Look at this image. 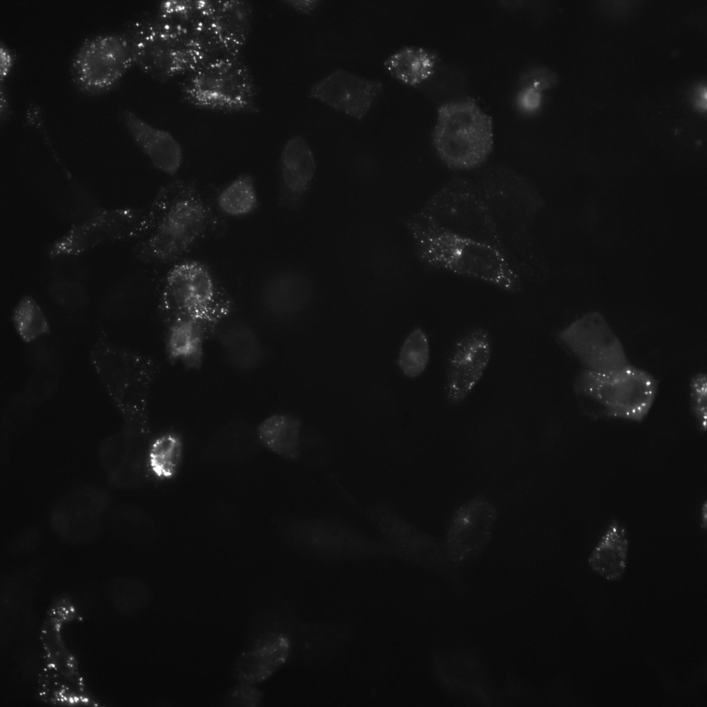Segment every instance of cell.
<instances>
[{
    "label": "cell",
    "mask_w": 707,
    "mask_h": 707,
    "mask_svg": "<svg viewBox=\"0 0 707 707\" xmlns=\"http://www.w3.org/2000/svg\"><path fill=\"white\" fill-rule=\"evenodd\" d=\"M110 504L105 490L95 485L78 487L55 503L50 512V525L68 543H88L100 534Z\"/></svg>",
    "instance_id": "cell-15"
},
{
    "label": "cell",
    "mask_w": 707,
    "mask_h": 707,
    "mask_svg": "<svg viewBox=\"0 0 707 707\" xmlns=\"http://www.w3.org/2000/svg\"><path fill=\"white\" fill-rule=\"evenodd\" d=\"M284 619L278 610L262 611L254 617L246 647L233 668L238 681L262 683L291 657L293 639Z\"/></svg>",
    "instance_id": "cell-11"
},
{
    "label": "cell",
    "mask_w": 707,
    "mask_h": 707,
    "mask_svg": "<svg viewBox=\"0 0 707 707\" xmlns=\"http://www.w3.org/2000/svg\"><path fill=\"white\" fill-rule=\"evenodd\" d=\"M231 298L206 263L184 259L172 265L160 293L159 315L171 359L196 365L204 340L229 315Z\"/></svg>",
    "instance_id": "cell-2"
},
{
    "label": "cell",
    "mask_w": 707,
    "mask_h": 707,
    "mask_svg": "<svg viewBox=\"0 0 707 707\" xmlns=\"http://www.w3.org/2000/svg\"><path fill=\"white\" fill-rule=\"evenodd\" d=\"M12 320L21 338L30 342L50 333V325L46 316L32 297H23L15 306Z\"/></svg>",
    "instance_id": "cell-29"
},
{
    "label": "cell",
    "mask_w": 707,
    "mask_h": 707,
    "mask_svg": "<svg viewBox=\"0 0 707 707\" xmlns=\"http://www.w3.org/2000/svg\"><path fill=\"white\" fill-rule=\"evenodd\" d=\"M706 516H707V513H706V503L705 501L704 503L703 504V506L701 507V509L700 523H701V528H704V529L706 528V525H707V522H706L707 517H706Z\"/></svg>",
    "instance_id": "cell-38"
},
{
    "label": "cell",
    "mask_w": 707,
    "mask_h": 707,
    "mask_svg": "<svg viewBox=\"0 0 707 707\" xmlns=\"http://www.w3.org/2000/svg\"><path fill=\"white\" fill-rule=\"evenodd\" d=\"M120 122L134 143L157 171L171 177L180 170L184 152L168 131L149 124L129 109L120 111Z\"/></svg>",
    "instance_id": "cell-21"
},
{
    "label": "cell",
    "mask_w": 707,
    "mask_h": 707,
    "mask_svg": "<svg viewBox=\"0 0 707 707\" xmlns=\"http://www.w3.org/2000/svg\"><path fill=\"white\" fill-rule=\"evenodd\" d=\"M659 381L648 371L629 364L600 373L583 369L575 377L574 393L597 417L641 422L650 412Z\"/></svg>",
    "instance_id": "cell-9"
},
{
    "label": "cell",
    "mask_w": 707,
    "mask_h": 707,
    "mask_svg": "<svg viewBox=\"0 0 707 707\" xmlns=\"http://www.w3.org/2000/svg\"><path fill=\"white\" fill-rule=\"evenodd\" d=\"M519 104L527 111L536 110L541 101V90L532 86L524 88L518 96Z\"/></svg>",
    "instance_id": "cell-34"
},
{
    "label": "cell",
    "mask_w": 707,
    "mask_h": 707,
    "mask_svg": "<svg viewBox=\"0 0 707 707\" xmlns=\"http://www.w3.org/2000/svg\"><path fill=\"white\" fill-rule=\"evenodd\" d=\"M111 598L116 608L123 612L134 613L144 608L149 601V590L138 580L121 579L111 588Z\"/></svg>",
    "instance_id": "cell-31"
},
{
    "label": "cell",
    "mask_w": 707,
    "mask_h": 707,
    "mask_svg": "<svg viewBox=\"0 0 707 707\" xmlns=\"http://www.w3.org/2000/svg\"><path fill=\"white\" fill-rule=\"evenodd\" d=\"M417 212L444 230L496 247L512 261L505 235L475 181L451 180Z\"/></svg>",
    "instance_id": "cell-8"
},
{
    "label": "cell",
    "mask_w": 707,
    "mask_h": 707,
    "mask_svg": "<svg viewBox=\"0 0 707 707\" xmlns=\"http://www.w3.org/2000/svg\"><path fill=\"white\" fill-rule=\"evenodd\" d=\"M628 551L626 529L618 521L612 520L591 552L588 565L606 580L619 581L626 570Z\"/></svg>",
    "instance_id": "cell-22"
},
{
    "label": "cell",
    "mask_w": 707,
    "mask_h": 707,
    "mask_svg": "<svg viewBox=\"0 0 707 707\" xmlns=\"http://www.w3.org/2000/svg\"><path fill=\"white\" fill-rule=\"evenodd\" d=\"M218 191L193 179L164 184L148 206L147 232L135 245V257L173 265L204 241L224 235L228 221L217 205Z\"/></svg>",
    "instance_id": "cell-1"
},
{
    "label": "cell",
    "mask_w": 707,
    "mask_h": 707,
    "mask_svg": "<svg viewBox=\"0 0 707 707\" xmlns=\"http://www.w3.org/2000/svg\"><path fill=\"white\" fill-rule=\"evenodd\" d=\"M497 517L495 505L482 496L465 501L454 512L443 539L454 565L473 559L486 548Z\"/></svg>",
    "instance_id": "cell-17"
},
{
    "label": "cell",
    "mask_w": 707,
    "mask_h": 707,
    "mask_svg": "<svg viewBox=\"0 0 707 707\" xmlns=\"http://www.w3.org/2000/svg\"><path fill=\"white\" fill-rule=\"evenodd\" d=\"M382 88L379 80L337 68L314 83L309 95L353 118L362 119L369 113Z\"/></svg>",
    "instance_id": "cell-19"
},
{
    "label": "cell",
    "mask_w": 707,
    "mask_h": 707,
    "mask_svg": "<svg viewBox=\"0 0 707 707\" xmlns=\"http://www.w3.org/2000/svg\"><path fill=\"white\" fill-rule=\"evenodd\" d=\"M432 144L440 161L449 169L479 168L494 148L492 119L472 98L446 102L438 108Z\"/></svg>",
    "instance_id": "cell-7"
},
{
    "label": "cell",
    "mask_w": 707,
    "mask_h": 707,
    "mask_svg": "<svg viewBox=\"0 0 707 707\" xmlns=\"http://www.w3.org/2000/svg\"><path fill=\"white\" fill-rule=\"evenodd\" d=\"M151 436L120 430L100 444L99 457L107 479L122 490L142 487L151 479L147 463Z\"/></svg>",
    "instance_id": "cell-18"
},
{
    "label": "cell",
    "mask_w": 707,
    "mask_h": 707,
    "mask_svg": "<svg viewBox=\"0 0 707 707\" xmlns=\"http://www.w3.org/2000/svg\"><path fill=\"white\" fill-rule=\"evenodd\" d=\"M10 113V104L7 95L4 93L3 85L1 84V120L6 119L9 117Z\"/></svg>",
    "instance_id": "cell-37"
},
{
    "label": "cell",
    "mask_w": 707,
    "mask_h": 707,
    "mask_svg": "<svg viewBox=\"0 0 707 707\" xmlns=\"http://www.w3.org/2000/svg\"><path fill=\"white\" fill-rule=\"evenodd\" d=\"M254 17L246 1L197 0L187 28L217 55L242 53Z\"/></svg>",
    "instance_id": "cell-13"
},
{
    "label": "cell",
    "mask_w": 707,
    "mask_h": 707,
    "mask_svg": "<svg viewBox=\"0 0 707 707\" xmlns=\"http://www.w3.org/2000/svg\"><path fill=\"white\" fill-rule=\"evenodd\" d=\"M262 448L288 460H297L301 453V421L287 414H275L257 427Z\"/></svg>",
    "instance_id": "cell-24"
},
{
    "label": "cell",
    "mask_w": 707,
    "mask_h": 707,
    "mask_svg": "<svg viewBox=\"0 0 707 707\" xmlns=\"http://www.w3.org/2000/svg\"><path fill=\"white\" fill-rule=\"evenodd\" d=\"M133 66L131 46L121 30L86 37L70 59L69 74L79 93L93 97L114 88Z\"/></svg>",
    "instance_id": "cell-10"
},
{
    "label": "cell",
    "mask_w": 707,
    "mask_h": 707,
    "mask_svg": "<svg viewBox=\"0 0 707 707\" xmlns=\"http://www.w3.org/2000/svg\"><path fill=\"white\" fill-rule=\"evenodd\" d=\"M316 168L314 153L307 140L300 135L287 139L278 163V206L291 211L300 209L313 186Z\"/></svg>",
    "instance_id": "cell-20"
},
{
    "label": "cell",
    "mask_w": 707,
    "mask_h": 707,
    "mask_svg": "<svg viewBox=\"0 0 707 707\" xmlns=\"http://www.w3.org/2000/svg\"><path fill=\"white\" fill-rule=\"evenodd\" d=\"M430 358L428 337L420 327H416L403 342L398 359L403 374L415 378L426 369Z\"/></svg>",
    "instance_id": "cell-30"
},
{
    "label": "cell",
    "mask_w": 707,
    "mask_h": 707,
    "mask_svg": "<svg viewBox=\"0 0 707 707\" xmlns=\"http://www.w3.org/2000/svg\"><path fill=\"white\" fill-rule=\"evenodd\" d=\"M492 351L490 334L481 327L468 330L454 342L445 373V393L449 404L458 405L469 396L482 378Z\"/></svg>",
    "instance_id": "cell-16"
},
{
    "label": "cell",
    "mask_w": 707,
    "mask_h": 707,
    "mask_svg": "<svg viewBox=\"0 0 707 707\" xmlns=\"http://www.w3.org/2000/svg\"><path fill=\"white\" fill-rule=\"evenodd\" d=\"M122 30L129 39L135 66L162 83L183 78L217 56L191 30L162 20L153 11L133 17Z\"/></svg>",
    "instance_id": "cell-4"
},
{
    "label": "cell",
    "mask_w": 707,
    "mask_h": 707,
    "mask_svg": "<svg viewBox=\"0 0 707 707\" xmlns=\"http://www.w3.org/2000/svg\"><path fill=\"white\" fill-rule=\"evenodd\" d=\"M282 3L285 6L302 14H310L314 12L321 3L318 0H286Z\"/></svg>",
    "instance_id": "cell-36"
},
{
    "label": "cell",
    "mask_w": 707,
    "mask_h": 707,
    "mask_svg": "<svg viewBox=\"0 0 707 707\" xmlns=\"http://www.w3.org/2000/svg\"><path fill=\"white\" fill-rule=\"evenodd\" d=\"M217 205L226 217L240 218L249 215L259 207L255 180L249 173H242L219 188Z\"/></svg>",
    "instance_id": "cell-27"
},
{
    "label": "cell",
    "mask_w": 707,
    "mask_h": 707,
    "mask_svg": "<svg viewBox=\"0 0 707 707\" xmlns=\"http://www.w3.org/2000/svg\"><path fill=\"white\" fill-rule=\"evenodd\" d=\"M263 701V693L255 684L242 681H238L221 700L222 706L231 707H259Z\"/></svg>",
    "instance_id": "cell-33"
},
{
    "label": "cell",
    "mask_w": 707,
    "mask_h": 707,
    "mask_svg": "<svg viewBox=\"0 0 707 707\" xmlns=\"http://www.w3.org/2000/svg\"><path fill=\"white\" fill-rule=\"evenodd\" d=\"M148 223V206L99 211L57 240L50 254L73 256L106 242L139 240L147 232Z\"/></svg>",
    "instance_id": "cell-14"
},
{
    "label": "cell",
    "mask_w": 707,
    "mask_h": 707,
    "mask_svg": "<svg viewBox=\"0 0 707 707\" xmlns=\"http://www.w3.org/2000/svg\"><path fill=\"white\" fill-rule=\"evenodd\" d=\"M556 339L585 370L606 373L630 364L621 342L598 311L578 318L556 332Z\"/></svg>",
    "instance_id": "cell-12"
},
{
    "label": "cell",
    "mask_w": 707,
    "mask_h": 707,
    "mask_svg": "<svg viewBox=\"0 0 707 707\" xmlns=\"http://www.w3.org/2000/svg\"><path fill=\"white\" fill-rule=\"evenodd\" d=\"M180 97L195 109L222 114H254L259 88L243 54L220 55L182 78Z\"/></svg>",
    "instance_id": "cell-6"
},
{
    "label": "cell",
    "mask_w": 707,
    "mask_h": 707,
    "mask_svg": "<svg viewBox=\"0 0 707 707\" xmlns=\"http://www.w3.org/2000/svg\"><path fill=\"white\" fill-rule=\"evenodd\" d=\"M0 55V77L1 82L3 83L4 79L11 72L16 56L13 51L2 41H1Z\"/></svg>",
    "instance_id": "cell-35"
},
{
    "label": "cell",
    "mask_w": 707,
    "mask_h": 707,
    "mask_svg": "<svg viewBox=\"0 0 707 707\" xmlns=\"http://www.w3.org/2000/svg\"><path fill=\"white\" fill-rule=\"evenodd\" d=\"M184 449L183 439L175 432H166L153 438L147 457L152 479L159 481L173 479L181 467Z\"/></svg>",
    "instance_id": "cell-26"
},
{
    "label": "cell",
    "mask_w": 707,
    "mask_h": 707,
    "mask_svg": "<svg viewBox=\"0 0 707 707\" xmlns=\"http://www.w3.org/2000/svg\"><path fill=\"white\" fill-rule=\"evenodd\" d=\"M110 511L108 522L117 534L136 543H144L153 537V519L141 507L124 504Z\"/></svg>",
    "instance_id": "cell-28"
},
{
    "label": "cell",
    "mask_w": 707,
    "mask_h": 707,
    "mask_svg": "<svg viewBox=\"0 0 707 707\" xmlns=\"http://www.w3.org/2000/svg\"><path fill=\"white\" fill-rule=\"evenodd\" d=\"M262 448L256 427L228 426L208 443L205 456L218 461H233L250 457Z\"/></svg>",
    "instance_id": "cell-25"
},
{
    "label": "cell",
    "mask_w": 707,
    "mask_h": 707,
    "mask_svg": "<svg viewBox=\"0 0 707 707\" xmlns=\"http://www.w3.org/2000/svg\"><path fill=\"white\" fill-rule=\"evenodd\" d=\"M438 62V55L434 50L405 46L390 54L384 61V67L399 82L418 86L432 77Z\"/></svg>",
    "instance_id": "cell-23"
},
{
    "label": "cell",
    "mask_w": 707,
    "mask_h": 707,
    "mask_svg": "<svg viewBox=\"0 0 707 707\" xmlns=\"http://www.w3.org/2000/svg\"><path fill=\"white\" fill-rule=\"evenodd\" d=\"M690 408L697 427L701 432L706 429L707 378L706 374H695L690 382Z\"/></svg>",
    "instance_id": "cell-32"
},
{
    "label": "cell",
    "mask_w": 707,
    "mask_h": 707,
    "mask_svg": "<svg viewBox=\"0 0 707 707\" xmlns=\"http://www.w3.org/2000/svg\"><path fill=\"white\" fill-rule=\"evenodd\" d=\"M90 360L122 420V429L151 434L148 403L157 364L142 354L115 345L99 331Z\"/></svg>",
    "instance_id": "cell-5"
},
{
    "label": "cell",
    "mask_w": 707,
    "mask_h": 707,
    "mask_svg": "<svg viewBox=\"0 0 707 707\" xmlns=\"http://www.w3.org/2000/svg\"><path fill=\"white\" fill-rule=\"evenodd\" d=\"M403 223L424 267L485 282L511 293L522 289L516 267L496 247L444 230L418 212L403 218Z\"/></svg>",
    "instance_id": "cell-3"
}]
</instances>
